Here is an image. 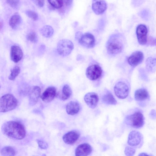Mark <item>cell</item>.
<instances>
[{"mask_svg":"<svg viewBox=\"0 0 156 156\" xmlns=\"http://www.w3.org/2000/svg\"><path fill=\"white\" fill-rule=\"evenodd\" d=\"M37 5L40 7H43L44 3V0H32Z\"/></svg>","mask_w":156,"mask_h":156,"instance_id":"obj_34","label":"cell"},{"mask_svg":"<svg viewBox=\"0 0 156 156\" xmlns=\"http://www.w3.org/2000/svg\"><path fill=\"white\" fill-rule=\"evenodd\" d=\"M123 44L120 37L117 34L112 35L106 44L108 53L111 55H116L121 52L123 48Z\"/></svg>","mask_w":156,"mask_h":156,"instance_id":"obj_2","label":"cell"},{"mask_svg":"<svg viewBox=\"0 0 156 156\" xmlns=\"http://www.w3.org/2000/svg\"><path fill=\"white\" fill-rule=\"evenodd\" d=\"M20 71V68L19 66H16L14 67L10 70V74L8 76L9 80H14L19 75Z\"/></svg>","mask_w":156,"mask_h":156,"instance_id":"obj_26","label":"cell"},{"mask_svg":"<svg viewBox=\"0 0 156 156\" xmlns=\"http://www.w3.org/2000/svg\"><path fill=\"white\" fill-rule=\"evenodd\" d=\"M147 66L148 69L153 70L156 66V59L149 58L147 61Z\"/></svg>","mask_w":156,"mask_h":156,"instance_id":"obj_29","label":"cell"},{"mask_svg":"<svg viewBox=\"0 0 156 156\" xmlns=\"http://www.w3.org/2000/svg\"><path fill=\"white\" fill-rule=\"evenodd\" d=\"M149 94L147 90L144 88H140L136 90L135 93L134 97L138 101H142L147 99Z\"/></svg>","mask_w":156,"mask_h":156,"instance_id":"obj_20","label":"cell"},{"mask_svg":"<svg viewBox=\"0 0 156 156\" xmlns=\"http://www.w3.org/2000/svg\"><path fill=\"white\" fill-rule=\"evenodd\" d=\"M135 152V150L134 148L129 146L126 147L124 151L125 154L128 156L133 155Z\"/></svg>","mask_w":156,"mask_h":156,"instance_id":"obj_31","label":"cell"},{"mask_svg":"<svg viewBox=\"0 0 156 156\" xmlns=\"http://www.w3.org/2000/svg\"><path fill=\"white\" fill-rule=\"evenodd\" d=\"M41 93V89L38 86H32L28 92L29 104L33 106L35 105L38 100Z\"/></svg>","mask_w":156,"mask_h":156,"instance_id":"obj_11","label":"cell"},{"mask_svg":"<svg viewBox=\"0 0 156 156\" xmlns=\"http://www.w3.org/2000/svg\"><path fill=\"white\" fill-rule=\"evenodd\" d=\"M40 32L42 36L46 38H49L53 35L54 30L50 26L45 25L40 29Z\"/></svg>","mask_w":156,"mask_h":156,"instance_id":"obj_23","label":"cell"},{"mask_svg":"<svg viewBox=\"0 0 156 156\" xmlns=\"http://www.w3.org/2000/svg\"><path fill=\"white\" fill-rule=\"evenodd\" d=\"M7 3L11 7L14 8H16L20 3L19 0H6Z\"/></svg>","mask_w":156,"mask_h":156,"instance_id":"obj_32","label":"cell"},{"mask_svg":"<svg viewBox=\"0 0 156 156\" xmlns=\"http://www.w3.org/2000/svg\"><path fill=\"white\" fill-rule=\"evenodd\" d=\"M84 101L89 107L94 108L97 105L99 98L98 94L94 92H89L85 94Z\"/></svg>","mask_w":156,"mask_h":156,"instance_id":"obj_15","label":"cell"},{"mask_svg":"<svg viewBox=\"0 0 156 156\" xmlns=\"http://www.w3.org/2000/svg\"><path fill=\"white\" fill-rule=\"evenodd\" d=\"M144 58L143 53L140 51H136L133 52L129 57L128 62L131 66H136L142 62Z\"/></svg>","mask_w":156,"mask_h":156,"instance_id":"obj_13","label":"cell"},{"mask_svg":"<svg viewBox=\"0 0 156 156\" xmlns=\"http://www.w3.org/2000/svg\"><path fill=\"white\" fill-rule=\"evenodd\" d=\"M27 38L28 41L34 43H37L38 41L37 36L34 31H31L28 33L27 36Z\"/></svg>","mask_w":156,"mask_h":156,"instance_id":"obj_28","label":"cell"},{"mask_svg":"<svg viewBox=\"0 0 156 156\" xmlns=\"http://www.w3.org/2000/svg\"><path fill=\"white\" fill-rule=\"evenodd\" d=\"M115 94L119 98L123 99L126 98L129 94V88L124 83H117L114 87Z\"/></svg>","mask_w":156,"mask_h":156,"instance_id":"obj_8","label":"cell"},{"mask_svg":"<svg viewBox=\"0 0 156 156\" xmlns=\"http://www.w3.org/2000/svg\"><path fill=\"white\" fill-rule=\"evenodd\" d=\"M18 101L13 95L5 94L0 98V112H4L12 110L16 107Z\"/></svg>","mask_w":156,"mask_h":156,"instance_id":"obj_3","label":"cell"},{"mask_svg":"<svg viewBox=\"0 0 156 156\" xmlns=\"http://www.w3.org/2000/svg\"><path fill=\"white\" fill-rule=\"evenodd\" d=\"M78 41L82 45L88 48L93 47L95 44L94 37L90 33L82 34Z\"/></svg>","mask_w":156,"mask_h":156,"instance_id":"obj_10","label":"cell"},{"mask_svg":"<svg viewBox=\"0 0 156 156\" xmlns=\"http://www.w3.org/2000/svg\"><path fill=\"white\" fill-rule=\"evenodd\" d=\"M80 107L79 104L76 101H71L66 106V111L69 115H73L77 113L80 111Z\"/></svg>","mask_w":156,"mask_h":156,"instance_id":"obj_19","label":"cell"},{"mask_svg":"<svg viewBox=\"0 0 156 156\" xmlns=\"http://www.w3.org/2000/svg\"><path fill=\"white\" fill-rule=\"evenodd\" d=\"M65 6L67 7H70L72 5L73 0H63Z\"/></svg>","mask_w":156,"mask_h":156,"instance_id":"obj_35","label":"cell"},{"mask_svg":"<svg viewBox=\"0 0 156 156\" xmlns=\"http://www.w3.org/2000/svg\"><path fill=\"white\" fill-rule=\"evenodd\" d=\"M2 133L8 137L15 140H21L25 136L24 126L20 122L13 121L4 123L2 127Z\"/></svg>","mask_w":156,"mask_h":156,"instance_id":"obj_1","label":"cell"},{"mask_svg":"<svg viewBox=\"0 0 156 156\" xmlns=\"http://www.w3.org/2000/svg\"><path fill=\"white\" fill-rule=\"evenodd\" d=\"M79 133L76 130L69 131L63 136L62 139L64 142L69 145L74 144L78 139L80 137Z\"/></svg>","mask_w":156,"mask_h":156,"instance_id":"obj_14","label":"cell"},{"mask_svg":"<svg viewBox=\"0 0 156 156\" xmlns=\"http://www.w3.org/2000/svg\"><path fill=\"white\" fill-rule=\"evenodd\" d=\"M56 94L55 88L54 87H50L43 92L41 96V98L43 101L45 102H49L54 98Z\"/></svg>","mask_w":156,"mask_h":156,"instance_id":"obj_16","label":"cell"},{"mask_svg":"<svg viewBox=\"0 0 156 156\" xmlns=\"http://www.w3.org/2000/svg\"><path fill=\"white\" fill-rule=\"evenodd\" d=\"M107 4L104 0H92V8L97 15L103 14L107 9Z\"/></svg>","mask_w":156,"mask_h":156,"instance_id":"obj_12","label":"cell"},{"mask_svg":"<svg viewBox=\"0 0 156 156\" xmlns=\"http://www.w3.org/2000/svg\"><path fill=\"white\" fill-rule=\"evenodd\" d=\"M102 70L98 65H94L89 66L86 71L87 78L91 80H97L101 76Z\"/></svg>","mask_w":156,"mask_h":156,"instance_id":"obj_7","label":"cell"},{"mask_svg":"<svg viewBox=\"0 0 156 156\" xmlns=\"http://www.w3.org/2000/svg\"><path fill=\"white\" fill-rule=\"evenodd\" d=\"M147 30L146 26L143 24L138 25L136 28V34L139 43L144 45L147 42Z\"/></svg>","mask_w":156,"mask_h":156,"instance_id":"obj_9","label":"cell"},{"mask_svg":"<svg viewBox=\"0 0 156 156\" xmlns=\"http://www.w3.org/2000/svg\"><path fill=\"white\" fill-rule=\"evenodd\" d=\"M103 102L106 104L115 105L117 102L111 92L106 91L104 94L102 98Z\"/></svg>","mask_w":156,"mask_h":156,"instance_id":"obj_21","label":"cell"},{"mask_svg":"<svg viewBox=\"0 0 156 156\" xmlns=\"http://www.w3.org/2000/svg\"><path fill=\"white\" fill-rule=\"evenodd\" d=\"M0 153L2 156H14L16 154V151L12 147L6 146L1 149Z\"/></svg>","mask_w":156,"mask_h":156,"instance_id":"obj_25","label":"cell"},{"mask_svg":"<svg viewBox=\"0 0 156 156\" xmlns=\"http://www.w3.org/2000/svg\"><path fill=\"white\" fill-rule=\"evenodd\" d=\"M23 52L21 48L16 45L12 46L10 48V57L11 60L15 63L18 62L22 58Z\"/></svg>","mask_w":156,"mask_h":156,"instance_id":"obj_18","label":"cell"},{"mask_svg":"<svg viewBox=\"0 0 156 156\" xmlns=\"http://www.w3.org/2000/svg\"><path fill=\"white\" fill-rule=\"evenodd\" d=\"M126 120L127 124L136 128L141 127L144 123V116L142 113L139 111L127 116Z\"/></svg>","mask_w":156,"mask_h":156,"instance_id":"obj_4","label":"cell"},{"mask_svg":"<svg viewBox=\"0 0 156 156\" xmlns=\"http://www.w3.org/2000/svg\"><path fill=\"white\" fill-rule=\"evenodd\" d=\"M48 1L51 5L57 9L61 8L64 4H65L63 0H48Z\"/></svg>","mask_w":156,"mask_h":156,"instance_id":"obj_27","label":"cell"},{"mask_svg":"<svg viewBox=\"0 0 156 156\" xmlns=\"http://www.w3.org/2000/svg\"><path fill=\"white\" fill-rule=\"evenodd\" d=\"M73 47V44L70 40L66 39H62L58 43L57 51L60 55L65 56L70 54Z\"/></svg>","mask_w":156,"mask_h":156,"instance_id":"obj_5","label":"cell"},{"mask_svg":"<svg viewBox=\"0 0 156 156\" xmlns=\"http://www.w3.org/2000/svg\"><path fill=\"white\" fill-rule=\"evenodd\" d=\"M139 156H147V155H149L145 153H141L139 154Z\"/></svg>","mask_w":156,"mask_h":156,"instance_id":"obj_36","label":"cell"},{"mask_svg":"<svg viewBox=\"0 0 156 156\" xmlns=\"http://www.w3.org/2000/svg\"><path fill=\"white\" fill-rule=\"evenodd\" d=\"M25 13L29 17L34 20H36L38 19V15L34 11L31 10H27L26 11Z\"/></svg>","mask_w":156,"mask_h":156,"instance_id":"obj_30","label":"cell"},{"mask_svg":"<svg viewBox=\"0 0 156 156\" xmlns=\"http://www.w3.org/2000/svg\"><path fill=\"white\" fill-rule=\"evenodd\" d=\"M143 140V137L141 133L138 131L133 130L129 134L128 143L131 146L139 147L141 146Z\"/></svg>","mask_w":156,"mask_h":156,"instance_id":"obj_6","label":"cell"},{"mask_svg":"<svg viewBox=\"0 0 156 156\" xmlns=\"http://www.w3.org/2000/svg\"><path fill=\"white\" fill-rule=\"evenodd\" d=\"M92 151V148L88 143H83L78 145L75 150V155L85 156L90 154Z\"/></svg>","mask_w":156,"mask_h":156,"instance_id":"obj_17","label":"cell"},{"mask_svg":"<svg viewBox=\"0 0 156 156\" xmlns=\"http://www.w3.org/2000/svg\"><path fill=\"white\" fill-rule=\"evenodd\" d=\"M21 20V17L19 14H15L10 19L9 25L12 29H16L20 24Z\"/></svg>","mask_w":156,"mask_h":156,"instance_id":"obj_22","label":"cell"},{"mask_svg":"<svg viewBox=\"0 0 156 156\" xmlns=\"http://www.w3.org/2000/svg\"><path fill=\"white\" fill-rule=\"evenodd\" d=\"M37 142L39 147L43 149H46L48 148V145L43 140L37 139Z\"/></svg>","mask_w":156,"mask_h":156,"instance_id":"obj_33","label":"cell"},{"mask_svg":"<svg viewBox=\"0 0 156 156\" xmlns=\"http://www.w3.org/2000/svg\"><path fill=\"white\" fill-rule=\"evenodd\" d=\"M72 93L71 89L68 85H65L62 89L61 99L63 101L68 99Z\"/></svg>","mask_w":156,"mask_h":156,"instance_id":"obj_24","label":"cell"}]
</instances>
